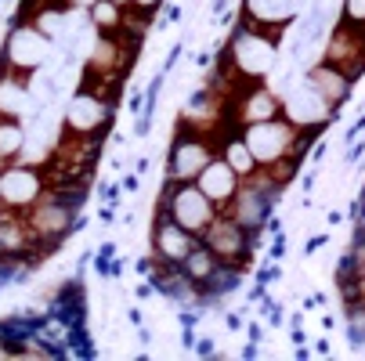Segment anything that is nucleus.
Returning <instances> with one entry per match:
<instances>
[{"instance_id":"obj_17","label":"nucleus","mask_w":365,"mask_h":361,"mask_svg":"<svg viewBox=\"0 0 365 361\" xmlns=\"http://www.w3.org/2000/svg\"><path fill=\"white\" fill-rule=\"evenodd\" d=\"M340 22H347V26H361V29H365V0H344V15H340Z\"/></svg>"},{"instance_id":"obj_12","label":"nucleus","mask_w":365,"mask_h":361,"mask_svg":"<svg viewBox=\"0 0 365 361\" xmlns=\"http://www.w3.org/2000/svg\"><path fill=\"white\" fill-rule=\"evenodd\" d=\"M40 113V101L33 98V87L29 80L8 73L0 66V120H33Z\"/></svg>"},{"instance_id":"obj_2","label":"nucleus","mask_w":365,"mask_h":361,"mask_svg":"<svg viewBox=\"0 0 365 361\" xmlns=\"http://www.w3.org/2000/svg\"><path fill=\"white\" fill-rule=\"evenodd\" d=\"M113 101L109 98H101L98 90L91 87H80L73 90V98L66 101V109H62V134L58 137H73V141H94L109 130L113 123Z\"/></svg>"},{"instance_id":"obj_6","label":"nucleus","mask_w":365,"mask_h":361,"mask_svg":"<svg viewBox=\"0 0 365 361\" xmlns=\"http://www.w3.org/2000/svg\"><path fill=\"white\" fill-rule=\"evenodd\" d=\"M199 242L210 249L225 268H232V271H239V275H242V271L250 268V261H253V235H250L239 221H232L228 214H217L214 224L202 231Z\"/></svg>"},{"instance_id":"obj_20","label":"nucleus","mask_w":365,"mask_h":361,"mask_svg":"<svg viewBox=\"0 0 365 361\" xmlns=\"http://www.w3.org/2000/svg\"><path fill=\"white\" fill-rule=\"evenodd\" d=\"M361 214H365V188H361Z\"/></svg>"},{"instance_id":"obj_10","label":"nucleus","mask_w":365,"mask_h":361,"mask_svg":"<svg viewBox=\"0 0 365 361\" xmlns=\"http://www.w3.org/2000/svg\"><path fill=\"white\" fill-rule=\"evenodd\" d=\"M148 242H152V256H155V261H163V264H170V268H181V261L195 249L199 239H195L192 231H185L178 221H170L160 206H155V221H152Z\"/></svg>"},{"instance_id":"obj_16","label":"nucleus","mask_w":365,"mask_h":361,"mask_svg":"<svg viewBox=\"0 0 365 361\" xmlns=\"http://www.w3.org/2000/svg\"><path fill=\"white\" fill-rule=\"evenodd\" d=\"M87 15H91V26L98 33H120V26H123V8L109 4V0H98Z\"/></svg>"},{"instance_id":"obj_5","label":"nucleus","mask_w":365,"mask_h":361,"mask_svg":"<svg viewBox=\"0 0 365 361\" xmlns=\"http://www.w3.org/2000/svg\"><path fill=\"white\" fill-rule=\"evenodd\" d=\"M47 62H51V36H43L33 22H15L8 40H4V51H0V66L22 80H29Z\"/></svg>"},{"instance_id":"obj_3","label":"nucleus","mask_w":365,"mask_h":361,"mask_svg":"<svg viewBox=\"0 0 365 361\" xmlns=\"http://www.w3.org/2000/svg\"><path fill=\"white\" fill-rule=\"evenodd\" d=\"M214 156H217V141H210V130L181 120L167 152V181H195L199 170Z\"/></svg>"},{"instance_id":"obj_15","label":"nucleus","mask_w":365,"mask_h":361,"mask_svg":"<svg viewBox=\"0 0 365 361\" xmlns=\"http://www.w3.org/2000/svg\"><path fill=\"white\" fill-rule=\"evenodd\" d=\"M217 156L242 177V181H250L260 167H257V159L250 156V148L242 145V137H225V141H217Z\"/></svg>"},{"instance_id":"obj_4","label":"nucleus","mask_w":365,"mask_h":361,"mask_svg":"<svg viewBox=\"0 0 365 361\" xmlns=\"http://www.w3.org/2000/svg\"><path fill=\"white\" fill-rule=\"evenodd\" d=\"M160 210L170 221H178L185 231H192L195 239H202V231L221 214L217 206L195 188V181H167L163 192H160Z\"/></svg>"},{"instance_id":"obj_7","label":"nucleus","mask_w":365,"mask_h":361,"mask_svg":"<svg viewBox=\"0 0 365 361\" xmlns=\"http://www.w3.org/2000/svg\"><path fill=\"white\" fill-rule=\"evenodd\" d=\"M47 192V174L36 163H11L0 170V214H26Z\"/></svg>"},{"instance_id":"obj_8","label":"nucleus","mask_w":365,"mask_h":361,"mask_svg":"<svg viewBox=\"0 0 365 361\" xmlns=\"http://www.w3.org/2000/svg\"><path fill=\"white\" fill-rule=\"evenodd\" d=\"M279 105H282V120L293 127V130H326L336 116V109L329 105L326 98H319L315 90H311L307 83H297L293 90L279 94Z\"/></svg>"},{"instance_id":"obj_1","label":"nucleus","mask_w":365,"mask_h":361,"mask_svg":"<svg viewBox=\"0 0 365 361\" xmlns=\"http://www.w3.org/2000/svg\"><path fill=\"white\" fill-rule=\"evenodd\" d=\"M275 62H279V40H272L268 33L235 26L232 40L225 43L217 76H232V90H239L246 83H264Z\"/></svg>"},{"instance_id":"obj_9","label":"nucleus","mask_w":365,"mask_h":361,"mask_svg":"<svg viewBox=\"0 0 365 361\" xmlns=\"http://www.w3.org/2000/svg\"><path fill=\"white\" fill-rule=\"evenodd\" d=\"M304 0H242L239 4V26L268 33L272 40H282V33L300 19Z\"/></svg>"},{"instance_id":"obj_14","label":"nucleus","mask_w":365,"mask_h":361,"mask_svg":"<svg viewBox=\"0 0 365 361\" xmlns=\"http://www.w3.org/2000/svg\"><path fill=\"white\" fill-rule=\"evenodd\" d=\"M26 137L29 134H26V123L22 120H0V170L22 159Z\"/></svg>"},{"instance_id":"obj_11","label":"nucleus","mask_w":365,"mask_h":361,"mask_svg":"<svg viewBox=\"0 0 365 361\" xmlns=\"http://www.w3.org/2000/svg\"><path fill=\"white\" fill-rule=\"evenodd\" d=\"M195 188L206 195V199H210L214 206H217V210L225 214L228 210V202L235 199V192L242 188V177L221 159V156H214L210 163H206L202 170H199V177H195Z\"/></svg>"},{"instance_id":"obj_18","label":"nucleus","mask_w":365,"mask_h":361,"mask_svg":"<svg viewBox=\"0 0 365 361\" xmlns=\"http://www.w3.org/2000/svg\"><path fill=\"white\" fill-rule=\"evenodd\" d=\"M160 4H163V0H134L130 8H138V11H145V15H155V11H160Z\"/></svg>"},{"instance_id":"obj_13","label":"nucleus","mask_w":365,"mask_h":361,"mask_svg":"<svg viewBox=\"0 0 365 361\" xmlns=\"http://www.w3.org/2000/svg\"><path fill=\"white\" fill-rule=\"evenodd\" d=\"M304 83L315 90L319 98H326L333 109H340L344 101L351 98V87H354V80L340 69V66H333V62H315V66H307V76H304Z\"/></svg>"},{"instance_id":"obj_19","label":"nucleus","mask_w":365,"mask_h":361,"mask_svg":"<svg viewBox=\"0 0 365 361\" xmlns=\"http://www.w3.org/2000/svg\"><path fill=\"white\" fill-rule=\"evenodd\" d=\"M109 4H116V8H123V11H127V8L134 4V0H109Z\"/></svg>"}]
</instances>
